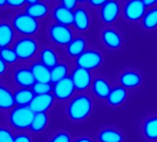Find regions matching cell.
I'll return each mask as SVG.
<instances>
[{
	"label": "cell",
	"instance_id": "1",
	"mask_svg": "<svg viewBox=\"0 0 157 142\" xmlns=\"http://www.w3.org/2000/svg\"><path fill=\"white\" fill-rule=\"evenodd\" d=\"M94 111V100L86 92L78 93L70 99L66 106V115L71 123H83Z\"/></svg>",
	"mask_w": 157,
	"mask_h": 142
},
{
	"label": "cell",
	"instance_id": "2",
	"mask_svg": "<svg viewBox=\"0 0 157 142\" xmlns=\"http://www.w3.org/2000/svg\"><path fill=\"white\" fill-rule=\"evenodd\" d=\"M16 33L22 36H34L41 29L40 21L28 15L26 12L17 13L11 22Z\"/></svg>",
	"mask_w": 157,
	"mask_h": 142
},
{
	"label": "cell",
	"instance_id": "3",
	"mask_svg": "<svg viewBox=\"0 0 157 142\" xmlns=\"http://www.w3.org/2000/svg\"><path fill=\"white\" fill-rule=\"evenodd\" d=\"M47 34L50 41L60 47H66L75 37L72 26H66L56 22H52L48 26Z\"/></svg>",
	"mask_w": 157,
	"mask_h": 142
},
{
	"label": "cell",
	"instance_id": "4",
	"mask_svg": "<svg viewBox=\"0 0 157 142\" xmlns=\"http://www.w3.org/2000/svg\"><path fill=\"white\" fill-rule=\"evenodd\" d=\"M104 62L105 57L103 53L100 50L92 47H88L82 55L74 59L76 67H81L91 72L101 68Z\"/></svg>",
	"mask_w": 157,
	"mask_h": 142
},
{
	"label": "cell",
	"instance_id": "5",
	"mask_svg": "<svg viewBox=\"0 0 157 142\" xmlns=\"http://www.w3.org/2000/svg\"><path fill=\"white\" fill-rule=\"evenodd\" d=\"M19 60H30L37 55L39 50V43L33 36H22L19 38L13 47Z\"/></svg>",
	"mask_w": 157,
	"mask_h": 142
},
{
	"label": "cell",
	"instance_id": "6",
	"mask_svg": "<svg viewBox=\"0 0 157 142\" xmlns=\"http://www.w3.org/2000/svg\"><path fill=\"white\" fill-rule=\"evenodd\" d=\"M122 15V4L119 0H109L98 10L99 22L106 26L115 24Z\"/></svg>",
	"mask_w": 157,
	"mask_h": 142
},
{
	"label": "cell",
	"instance_id": "7",
	"mask_svg": "<svg viewBox=\"0 0 157 142\" xmlns=\"http://www.w3.org/2000/svg\"><path fill=\"white\" fill-rule=\"evenodd\" d=\"M147 11L142 0H125L122 3V16L129 23H139Z\"/></svg>",
	"mask_w": 157,
	"mask_h": 142
},
{
	"label": "cell",
	"instance_id": "8",
	"mask_svg": "<svg viewBox=\"0 0 157 142\" xmlns=\"http://www.w3.org/2000/svg\"><path fill=\"white\" fill-rule=\"evenodd\" d=\"M34 112L30 107H14L9 116L10 124L18 130L30 129L34 117Z\"/></svg>",
	"mask_w": 157,
	"mask_h": 142
},
{
	"label": "cell",
	"instance_id": "9",
	"mask_svg": "<svg viewBox=\"0 0 157 142\" xmlns=\"http://www.w3.org/2000/svg\"><path fill=\"white\" fill-rule=\"evenodd\" d=\"M93 24V18L91 15V9L87 4L78 5V7L73 10V24L74 31L86 34L91 30Z\"/></svg>",
	"mask_w": 157,
	"mask_h": 142
},
{
	"label": "cell",
	"instance_id": "10",
	"mask_svg": "<svg viewBox=\"0 0 157 142\" xmlns=\"http://www.w3.org/2000/svg\"><path fill=\"white\" fill-rule=\"evenodd\" d=\"M69 77L73 82L76 91L80 93L86 92L89 88H91L94 81V76L91 71L76 66L71 70Z\"/></svg>",
	"mask_w": 157,
	"mask_h": 142
},
{
	"label": "cell",
	"instance_id": "11",
	"mask_svg": "<svg viewBox=\"0 0 157 142\" xmlns=\"http://www.w3.org/2000/svg\"><path fill=\"white\" fill-rule=\"evenodd\" d=\"M100 39L103 46L111 51H117L122 48L124 40L121 33L114 27L106 26L100 33Z\"/></svg>",
	"mask_w": 157,
	"mask_h": 142
},
{
	"label": "cell",
	"instance_id": "12",
	"mask_svg": "<svg viewBox=\"0 0 157 142\" xmlns=\"http://www.w3.org/2000/svg\"><path fill=\"white\" fill-rule=\"evenodd\" d=\"M75 93L76 88L69 76L53 84L52 94L58 101H68L75 96Z\"/></svg>",
	"mask_w": 157,
	"mask_h": 142
},
{
	"label": "cell",
	"instance_id": "13",
	"mask_svg": "<svg viewBox=\"0 0 157 142\" xmlns=\"http://www.w3.org/2000/svg\"><path fill=\"white\" fill-rule=\"evenodd\" d=\"M117 82L118 85L122 86L128 90L137 89L142 85L143 77L139 71L133 69H126L118 75Z\"/></svg>",
	"mask_w": 157,
	"mask_h": 142
},
{
	"label": "cell",
	"instance_id": "14",
	"mask_svg": "<svg viewBox=\"0 0 157 142\" xmlns=\"http://www.w3.org/2000/svg\"><path fill=\"white\" fill-rule=\"evenodd\" d=\"M56 101V99L52 93L44 95H35L29 107L34 113L47 112L55 106Z\"/></svg>",
	"mask_w": 157,
	"mask_h": 142
},
{
	"label": "cell",
	"instance_id": "15",
	"mask_svg": "<svg viewBox=\"0 0 157 142\" xmlns=\"http://www.w3.org/2000/svg\"><path fill=\"white\" fill-rule=\"evenodd\" d=\"M140 133L145 140L157 141V113L150 114L144 118L140 125Z\"/></svg>",
	"mask_w": 157,
	"mask_h": 142
},
{
	"label": "cell",
	"instance_id": "16",
	"mask_svg": "<svg viewBox=\"0 0 157 142\" xmlns=\"http://www.w3.org/2000/svg\"><path fill=\"white\" fill-rule=\"evenodd\" d=\"M128 98V90L120 85H117L112 87V90L106 99V103L110 108H120L127 102Z\"/></svg>",
	"mask_w": 157,
	"mask_h": 142
},
{
	"label": "cell",
	"instance_id": "17",
	"mask_svg": "<svg viewBox=\"0 0 157 142\" xmlns=\"http://www.w3.org/2000/svg\"><path fill=\"white\" fill-rule=\"evenodd\" d=\"M88 48V41L82 34L75 35L72 41L65 47V51L67 57L70 59H77Z\"/></svg>",
	"mask_w": 157,
	"mask_h": 142
},
{
	"label": "cell",
	"instance_id": "18",
	"mask_svg": "<svg viewBox=\"0 0 157 142\" xmlns=\"http://www.w3.org/2000/svg\"><path fill=\"white\" fill-rule=\"evenodd\" d=\"M98 142H124V133L115 126H105L96 134Z\"/></svg>",
	"mask_w": 157,
	"mask_h": 142
},
{
	"label": "cell",
	"instance_id": "19",
	"mask_svg": "<svg viewBox=\"0 0 157 142\" xmlns=\"http://www.w3.org/2000/svg\"><path fill=\"white\" fill-rule=\"evenodd\" d=\"M112 87H113L106 78L98 76L94 78L91 89L95 98L101 100H106L112 90Z\"/></svg>",
	"mask_w": 157,
	"mask_h": 142
},
{
	"label": "cell",
	"instance_id": "20",
	"mask_svg": "<svg viewBox=\"0 0 157 142\" xmlns=\"http://www.w3.org/2000/svg\"><path fill=\"white\" fill-rule=\"evenodd\" d=\"M51 11L52 10L50 9L49 4L44 0H40L34 4L27 5L24 9V12L38 21L47 18L51 14Z\"/></svg>",
	"mask_w": 157,
	"mask_h": 142
},
{
	"label": "cell",
	"instance_id": "21",
	"mask_svg": "<svg viewBox=\"0 0 157 142\" xmlns=\"http://www.w3.org/2000/svg\"><path fill=\"white\" fill-rule=\"evenodd\" d=\"M13 79L21 88H32L36 82L31 69L27 67L18 68L14 72Z\"/></svg>",
	"mask_w": 157,
	"mask_h": 142
},
{
	"label": "cell",
	"instance_id": "22",
	"mask_svg": "<svg viewBox=\"0 0 157 142\" xmlns=\"http://www.w3.org/2000/svg\"><path fill=\"white\" fill-rule=\"evenodd\" d=\"M51 16L56 23L66 26H72L73 24V11L65 8L60 3L52 9Z\"/></svg>",
	"mask_w": 157,
	"mask_h": 142
},
{
	"label": "cell",
	"instance_id": "23",
	"mask_svg": "<svg viewBox=\"0 0 157 142\" xmlns=\"http://www.w3.org/2000/svg\"><path fill=\"white\" fill-rule=\"evenodd\" d=\"M36 82L51 83V69L40 61H34L30 67Z\"/></svg>",
	"mask_w": 157,
	"mask_h": 142
},
{
	"label": "cell",
	"instance_id": "24",
	"mask_svg": "<svg viewBox=\"0 0 157 142\" xmlns=\"http://www.w3.org/2000/svg\"><path fill=\"white\" fill-rule=\"evenodd\" d=\"M39 61L49 69H52L59 62V56L55 48L44 47L39 51Z\"/></svg>",
	"mask_w": 157,
	"mask_h": 142
},
{
	"label": "cell",
	"instance_id": "25",
	"mask_svg": "<svg viewBox=\"0 0 157 142\" xmlns=\"http://www.w3.org/2000/svg\"><path fill=\"white\" fill-rule=\"evenodd\" d=\"M16 32L11 23L0 22V48L9 47L13 43Z\"/></svg>",
	"mask_w": 157,
	"mask_h": 142
},
{
	"label": "cell",
	"instance_id": "26",
	"mask_svg": "<svg viewBox=\"0 0 157 142\" xmlns=\"http://www.w3.org/2000/svg\"><path fill=\"white\" fill-rule=\"evenodd\" d=\"M140 23L144 31L152 32L157 30V6L148 9Z\"/></svg>",
	"mask_w": 157,
	"mask_h": 142
},
{
	"label": "cell",
	"instance_id": "27",
	"mask_svg": "<svg viewBox=\"0 0 157 142\" xmlns=\"http://www.w3.org/2000/svg\"><path fill=\"white\" fill-rule=\"evenodd\" d=\"M34 96L32 88H19L14 92L15 104L20 107H29Z\"/></svg>",
	"mask_w": 157,
	"mask_h": 142
},
{
	"label": "cell",
	"instance_id": "28",
	"mask_svg": "<svg viewBox=\"0 0 157 142\" xmlns=\"http://www.w3.org/2000/svg\"><path fill=\"white\" fill-rule=\"evenodd\" d=\"M49 122L50 118L47 112L35 113L32 124L30 126V130L34 134L43 133L49 125Z\"/></svg>",
	"mask_w": 157,
	"mask_h": 142
},
{
	"label": "cell",
	"instance_id": "29",
	"mask_svg": "<svg viewBox=\"0 0 157 142\" xmlns=\"http://www.w3.org/2000/svg\"><path fill=\"white\" fill-rule=\"evenodd\" d=\"M15 106L14 93H12L7 87L0 85V110H12Z\"/></svg>",
	"mask_w": 157,
	"mask_h": 142
},
{
	"label": "cell",
	"instance_id": "30",
	"mask_svg": "<svg viewBox=\"0 0 157 142\" xmlns=\"http://www.w3.org/2000/svg\"><path fill=\"white\" fill-rule=\"evenodd\" d=\"M71 70L67 62L59 61L54 68L51 69V83L55 84L64 78L69 76Z\"/></svg>",
	"mask_w": 157,
	"mask_h": 142
},
{
	"label": "cell",
	"instance_id": "31",
	"mask_svg": "<svg viewBox=\"0 0 157 142\" xmlns=\"http://www.w3.org/2000/svg\"><path fill=\"white\" fill-rule=\"evenodd\" d=\"M0 58H1L8 65H13L18 62L19 58L13 48L4 47L0 48Z\"/></svg>",
	"mask_w": 157,
	"mask_h": 142
},
{
	"label": "cell",
	"instance_id": "32",
	"mask_svg": "<svg viewBox=\"0 0 157 142\" xmlns=\"http://www.w3.org/2000/svg\"><path fill=\"white\" fill-rule=\"evenodd\" d=\"M48 142H73V138L68 131L58 130L50 136Z\"/></svg>",
	"mask_w": 157,
	"mask_h": 142
},
{
	"label": "cell",
	"instance_id": "33",
	"mask_svg": "<svg viewBox=\"0 0 157 142\" xmlns=\"http://www.w3.org/2000/svg\"><path fill=\"white\" fill-rule=\"evenodd\" d=\"M32 90L35 95H44L50 94L53 91V84L52 83H41L35 82V84L32 87Z\"/></svg>",
	"mask_w": 157,
	"mask_h": 142
},
{
	"label": "cell",
	"instance_id": "34",
	"mask_svg": "<svg viewBox=\"0 0 157 142\" xmlns=\"http://www.w3.org/2000/svg\"><path fill=\"white\" fill-rule=\"evenodd\" d=\"M15 136L7 127H0V142H14Z\"/></svg>",
	"mask_w": 157,
	"mask_h": 142
},
{
	"label": "cell",
	"instance_id": "35",
	"mask_svg": "<svg viewBox=\"0 0 157 142\" xmlns=\"http://www.w3.org/2000/svg\"><path fill=\"white\" fill-rule=\"evenodd\" d=\"M62 6H64L65 8L70 10H75L78 5H80V3H78V0H60L59 2Z\"/></svg>",
	"mask_w": 157,
	"mask_h": 142
},
{
	"label": "cell",
	"instance_id": "36",
	"mask_svg": "<svg viewBox=\"0 0 157 142\" xmlns=\"http://www.w3.org/2000/svg\"><path fill=\"white\" fill-rule=\"evenodd\" d=\"M109 0H88L87 5L91 10H99L102 6H104Z\"/></svg>",
	"mask_w": 157,
	"mask_h": 142
},
{
	"label": "cell",
	"instance_id": "37",
	"mask_svg": "<svg viewBox=\"0 0 157 142\" xmlns=\"http://www.w3.org/2000/svg\"><path fill=\"white\" fill-rule=\"evenodd\" d=\"M26 4V0H7V6L11 9H20Z\"/></svg>",
	"mask_w": 157,
	"mask_h": 142
},
{
	"label": "cell",
	"instance_id": "38",
	"mask_svg": "<svg viewBox=\"0 0 157 142\" xmlns=\"http://www.w3.org/2000/svg\"><path fill=\"white\" fill-rule=\"evenodd\" d=\"M14 142H33V138L27 133H20L15 136Z\"/></svg>",
	"mask_w": 157,
	"mask_h": 142
},
{
	"label": "cell",
	"instance_id": "39",
	"mask_svg": "<svg viewBox=\"0 0 157 142\" xmlns=\"http://www.w3.org/2000/svg\"><path fill=\"white\" fill-rule=\"evenodd\" d=\"M73 142H94V140L88 136H80L73 139Z\"/></svg>",
	"mask_w": 157,
	"mask_h": 142
},
{
	"label": "cell",
	"instance_id": "40",
	"mask_svg": "<svg viewBox=\"0 0 157 142\" xmlns=\"http://www.w3.org/2000/svg\"><path fill=\"white\" fill-rule=\"evenodd\" d=\"M7 70H8V64L0 58V76L4 75L7 73Z\"/></svg>",
	"mask_w": 157,
	"mask_h": 142
},
{
	"label": "cell",
	"instance_id": "41",
	"mask_svg": "<svg viewBox=\"0 0 157 142\" xmlns=\"http://www.w3.org/2000/svg\"><path fill=\"white\" fill-rule=\"evenodd\" d=\"M142 2L144 3L147 10L157 6V0H142Z\"/></svg>",
	"mask_w": 157,
	"mask_h": 142
},
{
	"label": "cell",
	"instance_id": "42",
	"mask_svg": "<svg viewBox=\"0 0 157 142\" xmlns=\"http://www.w3.org/2000/svg\"><path fill=\"white\" fill-rule=\"evenodd\" d=\"M7 6V0H0V9L5 8Z\"/></svg>",
	"mask_w": 157,
	"mask_h": 142
},
{
	"label": "cell",
	"instance_id": "43",
	"mask_svg": "<svg viewBox=\"0 0 157 142\" xmlns=\"http://www.w3.org/2000/svg\"><path fill=\"white\" fill-rule=\"evenodd\" d=\"M38 1H40V0H26V4L31 5V4H34V3H36Z\"/></svg>",
	"mask_w": 157,
	"mask_h": 142
},
{
	"label": "cell",
	"instance_id": "44",
	"mask_svg": "<svg viewBox=\"0 0 157 142\" xmlns=\"http://www.w3.org/2000/svg\"><path fill=\"white\" fill-rule=\"evenodd\" d=\"M48 1L51 3H57V2H60V0H48Z\"/></svg>",
	"mask_w": 157,
	"mask_h": 142
},
{
	"label": "cell",
	"instance_id": "45",
	"mask_svg": "<svg viewBox=\"0 0 157 142\" xmlns=\"http://www.w3.org/2000/svg\"><path fill=\"white\" fill-rule=\"evenodd\" d=\"M44 1H45V0H44Z\"/></svg>",
	"mask_w": 157,
	"mask_h": 142
},
{
	"label": "cell",
	"instance_id": "46",
	"mask_svg": "<svg viewBox=\"0 0 157 142\" xmlns=\"http://www.w3.org/2000/svg\"><path fill=\"white\" fill-rule=\"evenodd\" d=\"M156 142H157V141H156Z\"/></svg>",
	"mask_w": 157,
	"mask_h": 142
}]
</instances>
